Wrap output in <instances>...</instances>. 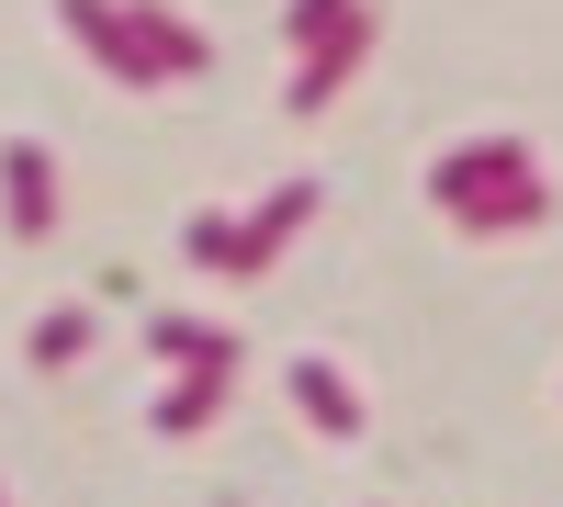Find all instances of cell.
<instances>
[{"instance_id": "10", "label": "cell", "mask_w": 563, "mask_h": 507, "mask_svg": "<svg viewBox=\"0 0 563 507\" xmlns=\"http://www.w3.org/2000/svg\"><path fill=\"white\" fill-rule=\"evenodd\" d=\"M316 203H327L316 180H282V192H260V214H249V238H260V249L282 260V238H294V225H316Z\"/></svg>"}, {"instance_id": "9", "label": "cell", "mask_w": 563, "mask_h": 507, "mask_svg": "<svg viewBox=\"0 0 563 507\" xmlns=\"http://www.w3.org/2000/svg\"><path fill=\"white\" fill-rule=\"evenodd\" d=\"M214 418H225V373H180L158 395V440H203Z\"/></svg>"}, {"instance_id": "5", "label": "cell", "mask_w": 563, "mask_h": 507, "mask_svg": "<svg viewBox=\"0 0 563 507\" xmlns=\"http://www.w3.org/2000/svg\"><path fill=\"white\" fill-rule=\"evenodd\" d=\"M147 350L169 373H238V328H214V316H147Z\"/></svg>"}, {"instance_id": "6", "label": "cell", "mask_w": 563, "mask_h": 507, "mask_svg": "<svg viewBox=\"0 0 563 507\" xmlns=\"http://www.w3.org/2000/svg\"><path fill=\"white\" fill-rule=\"evenodd\" d=\"M294 406H305L327 440H361L372 429V406H361V384L339 373V361H294Z\"/></svg>"}, {"instance_id": "12", "label": "cell", "mask_w": 563, "mask_h": 507, "mask_svg": "<svg viewBox=\"0 0 563 507\" xmlns=\"http://www.w3.org/2000/svg\"><path fill=\"white\" fill-rule=\"evenodd\" d=\"M350 12H361V0H294V12H282V34H294V57H305L316 34H339Z\"/></svg>"}, {"instance_id": "2", "label": "cell", "mask_w": 563, "mask_h": 507, "mask_svg": "<svg viewBox=\"0 0 563 507\" xmlns=\"http://www.w3.org/2000/svg\"><path fill=\"white\" fill-rule=\"evenodd\" d=\"M57 23L79 34V57L102 68V79H124V90H169V68L147 57V34H135L124 0H57Z\"/></svg>"}, {"instance_id": "11", "label": "cell", "mask_w": 563, "mask_h": 507, "mask_svg": "<svg viewBox=\"0 0 563 507\" xmlns=\"http://www.w3.org/2000/svg\"><path fill=\"white\" fill-rule=\"evenodd\" d=\"M79 350H90V305H57V316L34 328V373H68Z\"/></svg>"}, {"instance_id": "7", "label": "cell", "mask_w": 563, "mask_h": 507, "mask_svg": "<svg viewBox=\"0 0 563 507\" xmlns=\"http://www.w3.org/2000/svg\"><path fill=\"white\" fill-rule=\"evenodd\" d=\"M124 12H135V34H147V57H158L169 79H203V68H214V34H203V23H180L169 0H124Z\"/></svg>"}, {"instance_id": "8", "label": "cell", "mask_w": 563, "mask_h": 507, "mask_svg": "<svg viewBox=\"0 0 563 507\" xmlns=\"http://www.w3.org/2000/svg\"><path fill=\"white\" fill-rule=\"evenodd\" d=\"M180 249H192L203 271H238V283H260V271H271V249L249 238V214H192V225H180Z\"/></svg>"}, {"instance_id": "3", "label": "cell", "mask_w": 563, "mask_h": 507, "mask_svg": "<svg viewBox=\"0 0 563 507\" xmlns=\"http://www.w3.org/2000/svg\"><path fill=\"white\" fill-rule=\"evenodd\" d=\"M361 68H372V12H350L339 34H316L305 57H294V90H282V113H327Z\"/></svg>"}, {"instance_id": "1", "label": "cell", "mask_w": 563, "mask_h": 507, "mask_svg": "<svg viewBox=\"0 0 563 507\" xmlns=\"http://www.w3.org/2000/svg\"><path fill=\"white\" fill-rule=\"evenodd\" d=\"M429 203L462 225V238H530L552 214V180L530 158V135H462V147L429 169Z\"/></svg>"}, {"instance_id": "4", "label": "cell", "mask_w": 563, "mask_h": 507, "mask_svg": "<svg viewBox=\"0 0 563 507\" xmlns=\"http://www.w3.org/2000/svg\"><path fill=\"white\" fill-rule=\"evenodd\" d=\"M0 214H12V238H57V158L34 135L0 147Z\"/></svg>"}]
</instances>
